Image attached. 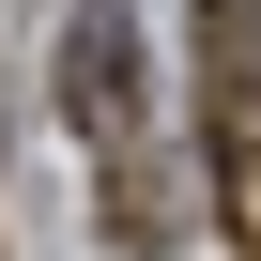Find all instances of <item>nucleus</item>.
Masks as SVG:
<instances>
[{"label": "nucleus", "instance_id": "f03ea898", "mask_svg": "<svg viewBox=\"0 0 261 261\" xmlns=\"http://www.w3.org/2000/svg\"><path fill=\"white\" fill-rule=\"evenodd\" d=\"M215 92V200H230V246H261V77H200Z\"/></svg>", "mask_w": 261, "mask_h": 261}, {"label": "nucleus", "instance_id": "f257e3e1", "mask_svg": "<svg viewBox=\"0 0 261 261\" xmlns=\"http://www.w3.org/2000/svg\"><path fill=\"white\" fill-rule=\"evenodd\" d=\"M62 123L77 139H139V16L123 0H77L62 16Z\"/></svg>", "mask_w": 261, "mask_h": 261}, {"label": "nucleus", "instance_id": "7ed1b4c3", "mask_svg": "<svg viewBox=\"0 0 261 261\" xmlns=\"http://www.w3.org/2000/svg\"><path fill=\"white\" fill-rule=\"evenodd\" d=\"M230 261H261V246H230Z\"/></svg>", "mask_w": 261, "mask_h": 261}]
</instances>
